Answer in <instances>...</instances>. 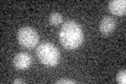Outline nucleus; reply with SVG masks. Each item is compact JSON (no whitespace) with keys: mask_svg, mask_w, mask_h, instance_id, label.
Segmentation results:
<instances>
[{"mask_svg":"<svg viewBox=\"0 0 126 84\" xmlns=\"http://www.w3.org/2000/svg\"><path fill=\"white\" fill-rule=\"evenodd\" d=\"M37 57L40 62L46 66H55L60 60V51L54 44L49 42H43L38 45Z\"/></svg>","mask_w":126,"mask_h":84,"instance_id":"f03ea898","label":"nucleus"},{"mask_svg":"<svg viewBox=\"0 0 126 84\" xmlns=\"http://www.w3.org/2000/svg\"><path fill=\"white\" fill-rule=\"evenodd\" d=\"M109 12L115 16H123L126 13L125 0H112L108 3Z\"/></svg>","mask_w":126,"mask_h":84,"instance_id":"423d86ee","label":"nucleus"},{"mask_svg":"<svg viewBox=\"0 0 126 84\" xmlns=\"http://www.w3.org/2000/svg\"><path fill=\"white\" fill-rule=\"evenodd\" d=\"M32 56L27 53H19L14 57L13 59V64L14 67L18 70H25L27 69L32 64Z\"/></svg>","mask_w":126,"mask_h":84,"instance_id":"20e7f679","label":"nucleus"},{"mask_svg":"<svg viewBox=\"0 0 126 84\" xmlns=\"http://www.w3.org/2000/svg\"><path fill=\"white\" fill-rule=\"evenodd\" d=\"M59 39L63 47L67 50H75L83 43L84 35L82 27L79 23L75 21H66L59 33Z\"/></svg>","mask_w":126,"mask_h":84,"instance_id":"f257e3e1","label":"nucleus"},{"mask_svg":"<svg viewBox=\"0 0 126 84\" xmlns=\"http://www.w3.org/2000/svg\"><path fill=\"white\" fill-rule=\"evenodd\" d=\"M116 25H117V22L115 19L112 17H109V16H105V17L101 20L99 29H100L101 34L103 36H108L115 31Z\"/></svg>","mask_w":126,"mask_h":84,"instance_id":"39448f33","label":"nucleus"},{"mask_svg":"<svg viewBox=\"0 0 126 84\" xmlns=\"http://www.w3.org/2000/svg\"><path fill=\"white\" fill-rule=\"evenodd\" d=\"M18 41L22 46L26 49H32L38 44L39 35L33 27L23 26L18 31Z\"/></svg>","mask_w":126,"mask_h":84,"instance_id":"7ed1b4c3","label":"nucleus"},{"mask_svg":"<svg viewBox=\"0 0 126 84\" xmlns=\"http://www.w3.org/2000/svg\"><path fill=\"white\" fill-rule=\"evenodd\" d=\"M57 84H76L77 81L76 80H73V79H59L56 81Z\"/></svg>","mask_w":126,"mask_h":84,"instance_id":"1a4fd4ad","label":"nucleus"},{"mask_svg":"<svg viewBox=\"0 0 126 84\" xmlns=\"http://www.w3.org/2000/svg\"><path fill=\"white\" fill-rule=\"evenodd\" d=\"M14 84H17V83H25V81L23 79H20V78H18V79H15L14 81H13Z\"/></svg>","mask_w":126,"mask_h":84,"instance_id":"9d476101","label":"nucleus"},{"mask_svg":"<svg viewBox=\"0 0 126 84\" xmlns=\"http://www.w3.org/2000/svg\"><path fill=\"white\" fill-rule=\"evenodd\" d=\"M116 80H117V81L119 82V83H121V84H125V83H126V71H125V69L120 70L119 73L117 74Z\"/></svg>","mask_w":126,"mask_h":84,"instance_id":"6e6552de","label":"nucleus"},{"mask_svg":"<svg viewBox=\"0 0 126 84\" xmlns=\"http://www.w3.org/2000/svg\"><path fill=\"white\" fill-rule=\"evenodd\" d=\"M49 23L52 25H59V24H62L63 23V17L60 13L58 12H54L49 15Z\"/></svg>","mask_w":126,"mask_h":84,"instance_id":"0eeeda50","label":"nucleus"}]
</instances>
